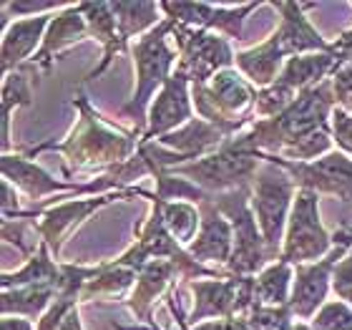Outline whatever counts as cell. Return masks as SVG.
Returning a JSON list of instances; mask_svg holds the SVG:
<instances>
[{
	"label": "cell",
	"instance_id": "8fae6325",
	"mask_svg": "<svg viewBox=\"0 0 352 330\" xmlns=\"http://www.w3.org/2000/svg\"><path fill=\"white\" fill-rule=\"evenodd\" d=\"M259 164H262V159L257 152L254 154L239 152V149L224 144L219 152L194 159L189 164H182V167H174L169 172L194 182L206 194H224V192H234L239 187H250Z\"/></svg>",
	"mask_w": 352,
	"mask_h": 330
},
{
	"label": "cell",
	"instance_id": "7a4b0ae2",
	"mask_svg": "<svg viewBox=\"0 0 352 330\" xmlns=\"http://www.w3.org/2000/svg\"><path fill=\"white\" fill-rule=\"evenodd\" d=\"M338 106V96L332 79L307 88L297 96V101L272 118H257L250 129L236 134L227 144L239 152H259V154H282L289 144L300 141L320 129H330V116Z\"/></svg>",
	"mask_w": 352,
	"mask_h": 330
},
{
	"label": "cell",
	"instance_id": "1f68e13d",
	"mask_svg": "<svg viewBox=\"0 0 352 330\" xmlns=\"http://www.w3.org/2000/svg\"><path fill=\"white\" fill-rule=\"evenodd\" d=\"M250 330H294V316L287 308H270V305H254L247 316Z\"/></svg>",
	"mask_w": 352,
	"mask_h": 330
},
{
	"label": "cell",
	"instance_id": "7c38bea8",
	"mask_svg": "<svg viewBox=\"0 0 352 330\" xmlns=\"http://www.w3.org/2000/svg\"><path fill=\"white\" fill-rule=\"evenodd\" d=\"M259 159L285 169L297 189H309L320 197L352 202V156L340 149H332L330 154H324L317 162H289L277 154H259Z\"/></svg>",
	"mask_w": 352,
	"mask_h": 330
},
{
	"label": "cell",
	"instance_id": "44dd1931",
	"mask_svg": "<svg viewBox=\"0 0 352 330\" xmlns=\"http://www.w3.org/2000/svg\"><path fill=\"white\" fill-rule=\"evenodd\" d=\"M83 18L88 23V30H91V41H98L101 43V59L96 63L83 81H94V79H101L106 71L111 68L116 56H124V53H131V48L121 41V33H118V21L116 13H113V3H78Z\"/></svg>",
	"mask_w": 352,
	"mask_h": 330
},
{
	"label": "cell",
	"instance_id": "d6986e66",
	"mask_svg": "<svg viewBox=\"0 0 352 330\" xmlns=\"http://www.w3.org/2000/svg\"><path fill=\"white\" fill-rule=\"evenodd\" d=\"M201 214V227H199L197 240L189 245V255L194 260L212 267H229L232 255H234V229L232 222L217 209L212 202V194L199 205Z\"/></svg>",
	"mask_w": 352,
	"mask_h": 330
},
{
	"label": "cell",
	"instance_id": "f6af8a7d",
	"mask_svg": "<svg viewBox=\"0 0 352 330\" xmlns=\"http://www.w3.org/2000/svg\"><path fill=\"white\" fill-rule=\"evenodd\" d=\"M294 330H315V328H312L309 323H300V320H297V323H294Z\"/></svg>",
	"mask_w": 352,
	"mask_h": 330
},
{
	"label": "cell",
	"instance_id": "484cf974",
	"mask_svg": "<svg viewBox=\"0 0 352 330\" xmlns=\"http://www.w3.org/2000/svg\"><path fill=\"white\" fill-rule=\"evenodd\" d=\"M113 13L118 21V33L129 48L133 41L146 36L148 30H154L164 21L162 3H151V0H139V3H124L118 0L113 3Z\"/></svg>",
	"mask_w": 352,
	"mask_h": 330
},
{
	"label": "cell",
	"instance_id": "83f0119b",
	"mask_svg": "<svg viewBox=\"0 0 352 330\" xmlns=\"http://www.w3.org/2000/svg\"><path fill=\"white\" fill-rule=\"evenodd\" d=\"M294 285V267L285 260L267 265L254 278V305H270V308H285L289 305Z\"/></svg>",
	"mask_w": 352,
	"mask_h": 330
},
{
	"label": "cell",
	"instance_id": "603a6c76",
	"mask_svg": "<svg viewBox=\"0 0 352 330\" xmlns=\"http://www.w3.org/2000/svg\"><path fill=\"white\" fill-rule=\"evenodd\" d=\"M136 278H139V270L133 267H124L113 260L101 262L98 272L83 287L81 305L94 300H126L136 285Z\"/></svg>",
	"mask_w": 352,
	"mask_h": 330
},
{
	"label": "cell",
	"instance_id": "6da1fadb",
	"mask_svg": "<svg viewBox=\"0 0 352 330\" xmlns=\"http://www.w3.org/2000/svg\"><path fill=\"white\" fill-rule=\"evenodd\" d=\"M74 109L78 111L76 124L60 141H41L25 147L23 154L36 159L41 154L63 156V176L94 174L101 176L111 169L129 162L141 147V134L133 129H121L113 118L103 116L94 103L88 101L83 88L74 94Z\"/></svg>",
	"mask_w": 352,
	"mask_h": 330
},
{
	"label": "cell",
	"instance_id": "8992f818",
	"mask_svg": "<svg viewBox=\"0 0 352 330\" xmlns=\"http://www.w3.org/2000/svg\"><path fill=\"white\" fill-rule=\"evenodd\" d=\"M212 202L232 222V229H234V255L227 267L229 272L254 278L267 265L277 262V257L270 252L259 232L257 217L252 212V184L224 194H212Z\"/></svg>",
	"mask_w": 352,
	"mask_h": 330
},
{
	"label": "cell",
	"instance_id": "ee69618b",
	"mask_svg": "<svg viewBox=\"0 0 352 330\" xmlns=\"http://www.w3.org/2000/svg\"><path fill=\"white\" fill-rule=\"evenodd\" d=\"M332 240H335V243L347 245V247H352V227L335 229V232H332Z\"/></svg>",
	"mask_w": 352,
	"mask_h": 330
},
{
	"label": "cell",
	"instance_id": "277c9868",
	"mask_svg": "<svg viewBox=\"0 0 352 330\" xmlns=\"http://www.w3.org/2000/svg\"><path fill=\"white\" fill-rule=\"evenodd\" d=\"M0 172L6 182H10L23 197L33 202V209L48 205V197L53 202H60L68 197H98V194L124 189L116 169L101 176H91V179H68L66 182V179H56L53 174H48L36 159L25 156L23 152L0 156Z\"/></svg>",
	"mask_w": 352,
	"mask_h": 330
},
{
	"label": "cell",
	"instance_id": "d6a6232c",
	"mask_svg": "<svg viewBox=\"0 0 352 330\" xmlns=\"http://www.w3.org/2000/svg\"><path fill=\"white\" fill-rule=\"evenodd\" d=\"M309 325L315 330H352V308L342 300H327Z\"/></svg>",
	"mask_w": 352,
	"mask_h": 330
},
{
	"label": "cell",
	"instance_id": "9a60e30c",
	"mask_svg": "<svg viewBox=\"0 0 352 330\" xmlns=\"http://www.w3.org/2000/svg\"><path fill=\"white\" fill-rule=\"evenodd\" d=\"M270 6L279 13V25L267 38L285 61L294 56H307V53L332 51V41H327L307 18V10L315 8V3L270 0Z\"/></svg>",
	"mask_w": 352,
	"mask_h": 330
},
{
	"label": "cell",
	"instance_id": "9c48e42d",
	"mask_svg": "<svg viewBox=\"0 0 352 330\" xmlns=\"http://www.w3.org/2000/svg\"><path fill=\"white\" fill-rule=\"evenodd\" d=\"M254 278L232 272L229 278L186 282L191 298H194V308L186 316V328H194V325L206 323V320H221V318H247L257 302Z\"/></svg>",
	"mask_w": 352,
	"mask_h": 330
},
{
	"label": "cell",
	"instance_id": "d590c367",
	"mask_svg": "<svg viewBox=\"0 0 352 330\" xmlns=\"http://www.w3.org/2000/svg\"><path fill=\"white\" fill-rule=\"evenodd\" d=\"M332 293L342 302H347L352 308V249L342 257V262L338 265V270L332 275Z\"/></svg>",
	"mask_w": 352,
	"mask_h": 330
},
{
	"label": "cell",
	"instance_id": "5b68a950",
	"mask_svg": "<svg viewBox=\"0 0 352 330\" xmlns=\"http://www.w3.org/2000/svg\"><path fill=\"white\" fill-rule=\"evenodd\" d=\"M146 192L148 189H144V187H131V189L109 192V194H98V197H68L53 202L43 209H21L15 217H8V220L33 222L38 237L48 245L53 257L60 262V252H63L68 240L78 232L83 222L91 220L96 212H101L103 207L113 205V202H124V199L146 197Z\"/></svg>",
	"mask_w": 352,
	"mask_h": 330
},
{
	"label": "cell",
	"instance_id": "f546056e",
	"mask_svg": "<svg viewBox=\"0 0 352 330\" xmlns=\"http://www.w3.org/2000/svg\"><path fill=\"white\" fill-rule=\"evenodd\" d=\"M335 149V141H332L330 129H320V132H312L307 136H302L300 141H294L282 152V159H289V162H317L322 159L324 154H330Z\"/></svg>",
	"mask_w": 352,
	"mask_h": 330
},
{
	"label": "cell",
	"instance_id": "7bdbcfd3",
	"mask_svg": "<svg viewBox=\"0 0 352 330\" xmlns=\"http://www.w3.org/2000/svg\"><path fill=\"white\" fill-rule=\"evenodd\" d=\"M60 330H86L83 328V320H81V308H74L68 313V318L63 320Z\"/></svg>",
	"mask_w": 352,
	"mask_h": 330
},
{
	"label": "cell",
	"instance_id": "f1b7e54d",
	"mask_svg": "<svg viewBox=\"0 0 352 330\" xmlns=\"http://www.w3.org/2000/svg\"><path fill=\"white\" fill-rule=\"evenodd\" d=\"M151 205L159 207L162 212V220L166 225V229L171 232L176 243L189 247L199 235V227H201V214H199V207L191 205V202H162L154 192H146V197Z\"/></svg>",
	"mask_w": 352,
	"mask_h": 330
},
{
	"label": "cell",
	"instance_id": "2e32d148",
	"mask_svg": "<svg viewBox=\"0 0 352 330\" xmlns=\"http://www.w3.org/2000/svg\"><path fill=\"white\" fill-rule=\"evenodd\" d=\"M194 116H197V111H194V99H191V83L184 76L174 74L148 106L146 129H144L141 144L159 141L166 134L186 126Z\"/></svg>",
	"mask_w": 352,
	"mask_h": 330
},
{
	"label": "cell",
	"instance_id": "5bb4252c",
	"mask_svg": "<svg viewBox=\"0 0 352 330\" xmlns=\"http://www.w3.org/2000/svg\"><path fill=\"white\" fill-rule=\"evenodd\" d=\"M352 247L342 243H335L332 252L317 262L297 265L294 267V285H292V298L287 308L292 310L294 320L300 323H309L312 318L320 313L327 298L332 293V275L338 270V265L342 262V257L350 252Z\"/></svg>",
	"mask_w": 352,
	"mask_h": 330
},
{
	"label": "cell",
	"instance_id": "cb8c5ba5",
	"mask_svg": "<svg viewBox=\"0 0 352 330\" xmlns=\"http://www.w3.org/2000/svg\"><path fill=\"white\" fill-rule=\"evenodd\" d=\"M60 280V262L53 257L48 245L41 240L38 249L18 267V270H6L0 275V287H25V285H56Z\"/></svg>",
	"mask_w": 352,
	"mask_h": 330
},
{
	"label": "cell",
	"instance_id": "d4e9b609",
	"mask_svg": "<svg viewBox=\"0 0 352 330\" xmlns=\"http://www.w3.org/2000/svg\"><path fill=\"white\" fill-rule=\"evenodd\" d=\"M53 298H56V285H25L3 290V295H0V318L15 316L38 323L45 316V310L51 308Z\"/></svg>",
	"mask_w": 352,
	"mask_h": 330
},
{
	"label": "cell",
	"instance_id": "e575fe53",
	"mask_svg": "<svg viewBox=\"0 0 352 330\" xmlns=\"http://www.w3.org/2000/svg\"><path fill=\"white\" fill-rule=\"evenodd\" d=\"M330 132H332V141L340 152L352 156V114L342 106H335L330 116Z\"/></svg>",
	"mask_w": 352,
	"mask_h": 330
},
{
	"label": "cell",
	"instance_id": "52a82bcc",
	"mask_svg": "<svg viewBox=\"0 0 352 330\" xmlns=\"http://www.w3.org/2000/svg\"><path fill=\"white\" fill-rule=\"evenodd\" d=\"M297 187L292 176L277 164L264 162L259 164L257 174L252 179V212L257 217L259 232L270 252L279 260L282 255V243H285V229L289 222Z\"/></svg>",
	"mask_w": 352,
	"mask_h": 330
},
{
	"label": "cell",
	"instance_id": "ab89813d",
	"mask_svg": "<svg viewBox=\"0 0 352 330\" xmlns=\"http://www.w3.org/2000/svg\"><path fill=\"white\" fill-rule=\"evenodd\" d=\"M0 189H3V202H0V214H3V220H8V217H15V214L23 209L21 197H18L21 192L15 189L10 182H6V179H3V187H0Z\"/></svg>",
	"mask_w": 352,
	"mask_h": 330
},
{
	"label": "cell",
	"instance_id": "e0dca14e",
	"mask_svg": "<svg viewBox=\"0 0 352 330\" xmlns=\"http://www.w3.org/2000/svg\"><path fill=\"white\" fill-rule=\"evenodd\" d=\"M184 282L182 270L176 267L171 260H148L139 270L136 285H133L131 295L126 298V308L131 310L133 323L146 325V328H156L154 323V308L156 302L166 298L171 290Z\"/></svg>",
	"mask_w": 352,
	"mask_h": 330
},
{
	"label": "cell",
	"instance_id": "74e56055",
	"mask_svg": "<svg viewBox=\"0 0 352 330\" xmlns=\"http://www.w3.org/2000/svg\"><path fill=\"white\" fill-rule=\"evenodd\" d=\"M330 79L335 86V96H338V106H345L352 99V66H340Z\"/></svg>",
	"mask_w": 352,
	"mask_h": 330
},
{
	"label": "cell",
	"instance_id": "f35d334b",
	"mask_svg": "<svg viewBox=\"0 0 352 330\" xmlns=\"http://www.w3.org/2000/svg\"><path fill=\"white\" fill-rule=\"evenodd\" d=\"M332 56H335V61H338V68L352 66V25L340 33L338 41H332ZM338 68H335V71H338Z\"/></svg>",
	"mask_w": 352,
	"mask_h": 330
},
{
	"label": "cell",
	"instance_id": "836d02e7",
	"mask_svg": "<svg viewBox=\"0 0 352 330\" xmlns=\"http://www.w3.org/2000/svg\"><path fill=\"white\" fill-rule=\"evenodd\" d=\"M74 308H81V300L78 298H71V295H60L56 293L51 308L45 310V316L36 323V330H60L63 320L68 318V313Z\"/></svg>",
	"mask_w": 352,
	"mask_h": 330
},
{
	"label": "cell",
	"instance_id": "3957f363",
	"mask_svg": "<svg viewBox=\"0 0 352 330\" xmlns=\"http://www.w3.org/2000/svg\"><path fill=\"white\" fill-rule=\"evenodd\" d=\"M171 28H174V21L164 18L154 30H148L146 36H141L139 41L131 43L133 94L121 106L118 116L129 118L133 124V132H139L141 136L146 129L148 106L156 99V94L166 86V81L176 74L179 53L171 45Z\"/></svg>",
	"mask_w": 352,
	"mask_h": 330
},
{
	"label": "cell",
	"instance_id": "7402d4cb",
	"mask_svg": "<svg viewBox=\"0 0 352 330\" xmlns=\"http://www.w3.org/2000/svg\"><path fill=\"white\" fill-rule=\"evenodd\" d=\"M227 141H229L227 134H221L217 126H212L209 121H204V118L194 116L186 126L162 136L156 144H162V147L171 149L174 154H182V156H186L189 162H194V159H201V156H206V154L219 152Z\"/></svg>",
	"mask_w": 352,
	"mask_h": 330
},
{
	"label": "cell",
	"instance_id": "4dcf8cb0",
	"mask_svg": "<svg viewBox=\"0 0 352 330\" xmlns=\"http://www.w3.org/2000/svg\"><path fill=\"white\" fill-rule=\"evenodd\" d=\"M3 240H6L8 245H13L25 260H28L38 249V245H41L36 225L30 220H3Z\"/></svg>",
	"mask_w": 352,
	"mask_h": 330
},
{
	"label": "cell",
	"instance_id": "ba28073f",
	"mask_svg": "<svg viewBox=\"0 0 352 330\" xmlns=\"http://www.w3.org/2000/svg\"><path fill=\"white\" fill-rule=\"evenodd\" d=\"M171 41L179 53L176 74L184 76L191 86H204L219 71L234 68L236 51L232 48V41H227L219 33L174 23Z\"/></svg>",
	"mask_w": 352,
	"mask_h": 330
},
{
	"label": "cell",
	"instance_id": "60d3db41",
	"mask_svg": "<svg viewBox=\"0 0 352 330\" xmlns=\"http://www.w3.org/2000/svg\"><path fill=\"white\" fill-rule=\"evenodd\" d=\"M186 330H250L247 318H221V320H206Z\"/></svg>",
	"mask_w": 352,
	"mask_h": 330
},
{
	"label": "cell",
	"instance_id": "30bf717a",
	"mask_svg": "<svg viewBox=\"0 0 352 330\" xmlns=\"http://www.w3.org/2000/svg\"><path fill=\"white\" fill-rule=\"evenodd\" d=\"M332 247H335L332 232H327L320 217V194L309 189H297L279 260L297 267V265L322 260L330 255Z\"/></svg>",
	"mask_w": 352,
	"mask_h": 330
},
{
	"label": "cell",
	"instance_id": "ac0fdd59",
	"mask_svg": "<svg viewBox=\"0 0 352 330\" xmlns=\"http://www.w3.org/2000/svg\"><path fill=\"white\" fill-rule=\"evenodd\" d=\"M58 13V10H56ZM56 13H41L30 18H3V33H0V76L18 71L23 63H30L41 51L45 30L51 25Z\"/></svg>",
	"mask_w": 352,
	"mask_h": 330
},
{
	"label": "cell",
	"instance_id": "ffe728a7",
	"mask_svg": "<svg viewBox=\"0 0 352 330\" xmlns=\"http://www.w3.org/2000/svg\"><path fill=\"white\" fill-rule=\"evenodd\" d=\"M83 41H91V30H88V23L83 18L78 3H74V6H66L63 10L53 15L51 25L45 30L43 45H41V51L36 53V59L30 63L38 66L41 71H51L53 63L63 53L71 51L74 45L83 43Z\"/></svg>",
	"mask_w": 352,
	"mask_h": 330
},
{
	"label": "cell",
	"instance_id": "4316f807",
	"mask_svg": "<svg viewBox=\"0 0 352 330\" xmlns=\"http://www.w3.org/2000/svg\"><path fill=\"white\" fill-rule=\"evenodd\" d=\"M30 103H33V86H30L28 76L23 74L21 68L3 76V86H0V118H3L0 147H3V154H13V141H10V121H13L10 116H13V111L30 106Z\"/></svg>",
	"mask_w": 352,
	"mask_h": 330
},
{
	"label": "cell",
	"instance_id": "bcb514c9",
	"mask_svg": "<svg viewBox=\"0 0 352 330\" xmlns=\"http://www.w3.org/2000/svg\"><path fill=\"white\" fill-rule=\"evenodd\" d=\"M342 109H347V111H350V114H352V99H350V101L345 103V106H342Z\"/></svg>",
	"mask_w": 352,
	"mask_h": 330
},
{
	"label": "cell",
	"instance_id": "8d00e7d4",
	"mask_svg": "<svg viewBox=\"0 0 352 330\" xmlns=\"http://www.w3.org/2000/svg\"><path fill=\"white\" fill-rule=\"evenodd\" d=\"M66 6H56V3H3V18H30V15H41V13H56V10H63Z\"/></svg>",
	"mask_w": 352,
	"mask_h": 330
},
{
	"label": "cell",
	"instance_id": "b9f144b4",
	"mask_svg": "<svg viewBox=\"0 0 352 330\" xmlns=\"http://www.w3.org/2000/svg\"><path fill=\"white\" fill-rule=\"evenodd\" d=\"M0 330H36V323H33V320H25V318L6 316V318H0Z\"/></svg>",
	"mask_w": 352,
	"mask_h": 330
},
{
	"label": "cell",
	"instance_id": "4fadbf2b",
	"mask_svg": "<svg viewBox=\"0 0 352 330\" xmlns=\"http://www.w3.org/2000/svg\"><path fill=\"white\" fill-rule=\"evenodd\" d=\"M270 6V0H252L242 6H214V3H162L164 18L182 25L212 30L227 41H239L244 36V23L254 10Z\"/></svg>",
	"mask_w": 352,
	"mask_h": 330
}]
</instances>
